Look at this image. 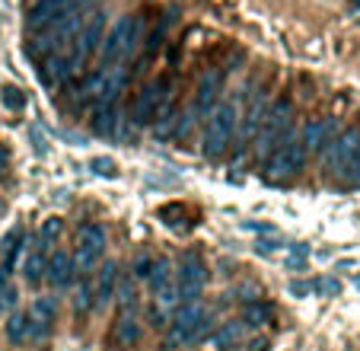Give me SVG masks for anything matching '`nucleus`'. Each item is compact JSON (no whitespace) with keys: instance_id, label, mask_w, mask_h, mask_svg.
<instances>
[{"instance_id":"20","label":"nucleus","mask_w":360,"mask_h":351,"mask_svg":"<svg viewBox=\"0 0 360 351\" xmlns=\"http://www.w3.org/2000/svg\"><path fill=\"white\" fill-rule=\"evenodd\" d=\"M20 256H22V230L16 227V230H10L7 237H4V271H7V275L16 269Z\"/></svg>"},{"instance_id":"37","label":"nucleus","mask_w":360,"mask_h":351,"mask_svg":"<svg viewBox=\"0 0 360 351\" xmlns=\"http://www.w3.org/2000/svg\"><path fill=\"white\" fill-rule=\"evenodd\" d=\"M4 288H7V271L0 269V294H4Z\"/></svg>"},{"instance_id":"15","label":"nucleus","mask_w":360,"mask_h":351,"mask_svg":"<svg viewBox=\"0 0 360 351\" xmlns=\"http://www.w3.org/2000/svg\"><path fill=\"white\" fill-rule=\"evenodd\" d=\"M41 83L45 87H64V83L74 77V68H70V61H68V54H51V58H45L41 61Z\"/></svg>"},{"instance_id":"27","label":"nucleus","mask_w":360,"mask_h":351,"mask_svg":"<svg viewBox=\"0 0 360 351\" xmlns=\"http://www.w3.org/2000/svg\"><path fill=\"white\" fill-rule=\"evenodd\" d=\"M96 307V300H93V281H89V278H83L80 281V288H77V297H74V310L80 313H89Z\"/></svg>"},{"instance_id":"31","label":"nucleus","mask_w":360,"mask_h":351,"mask_svg":"<svg viewBox=\"0 0 360 351\" xmlns=\"http://www.w3.org/2000/svg\"><path fill=\"white\" fill-rule=\"evenodd\" d=\"M150 271H153V259H150V256H141V259L134 262V275H137V278H150Z\"/></svg>"},{"instance_id":"29","label":"nucleus","mask_w":360,"mask_h":351,"mask_svg":"<svg viewBox=\"0 0 360 351\" xmlns=\"http://www.w3.org/2000/svg\"><path fill=\"white\" fill-rule=\"evenodd\" d=\"M89 169H93L96 176H109V179L118 176V163L112 160V156H96V160H89Z\"/></svg>"},{"instance_id":"16","label":"nucleus","mask_w":360,"mask_h":351,"mask_svg":"<svg viewBox=\"0 0 360 351\" xmlns=\"http://www.w3.org/2000/svg\"><path fill=\"white\" fill-rule=\"evenodd\" d=\"M332 137H335V118H319V122H309L303 128L300 144H303L306 154H309V150H322Z\"/></svg>"},{"instance_id":"3","label":"nucleus","mask_w":360,"mask_h":351,"mask_svg":"<svg viewBox=\"0 0 360 351\" xmlns=\"http://www.w3.org/2000/svg\"><path fill=\"white\" fill-rule=\"evenodd\" d=\"M141 35H143L141 16H122V20L112 26V32L102 39V45H99L102 68H118L124 58H131V51L141 45Z\"/></svg>"},{"instance_id":"13","label":"nucleus","mask_w":360,"mask_h":351,"mask_svg":"<svg viewBox=\"0 0 360 351\" xmlns=\"http://www.w3.org/2000/svg\"><path fill=\"white\" fill-rule=\"evenodd\" d=\"M109 342L115 348H134L141 342V323H137L134 313H118L109 329Z\"/></svg>"},{"instance_id":"7","label":"nucleus","mask_w":360,"mask_h":351,"mask_svg":"<svg viewBox=\"0 0 360 351\" xmlns=\"http://www.w3.org/2000/svg\"><path fill=\"white\" fill-rule=\"evenodd\" d=\"M207 281V265L198 252H185L176 271V290H179V304H191L201 297V288Z\"/></svg>"},{"instance_id":"11","label":"nucleus","mask_w":360,"mask_h":351,"mask_svg":"<svg viewBox=\"0 0 360 351\" xmlns=\"http://www.w3.org/2000/svg\"><path fill=\"white\" fill-rule=\"evenodd\" d=\"M220 90H224V74H220V70H207L195 90V99H191V112H188L191 122L207 118V115L214 112V106H217V99H220Z\"/></svg>"},{"instance_id":"36","label":"nucleus","mask_w":360,"mask_h":351,"mask_svg":"<svg viewBox=\"0 0 360 351\" xmlns=\"http://www.w3.org/2000/svg\"><path fill=\"white\" fill-rule=\"evenodd\" d=\"M290 294H306V284H300V281H293V284H290Z\"/></svg>"},{"instance_id":"2","label":"nucleus","mask_w":360,"mask_h":351,"mask_svg":"<svg viewBox=\"0 0 360 351\" xmlns=\"http://www.w3.org/2000/svg\"><path fill=\"white\" fill-rule=\"evenodd\" d=\"M236 128H239V109L233 102H217L214 112L207 115V125H204V137H201L204 156H211V160L224 156V150L230 147Z\"/></svg>"},{"instance_id":"35","label":"nucleus","mask_w":360,"mask_h":351,"mask_svg":"<svg viewBox=\"0 0 360 351\" xmlns=\"http://www.w3.org/2000/svg\"><path fill=\"white\" fill-rule=\"evenodd\" d=\"M7 160H10V154H7V147H4V144H0V169L7 166Z\"/></svg>"},{"instance_id":"26","label":"nucleus","mask_w":360,"mask_h":351,"mask_svg":"<svg viewBox=\"0 0 360 351\" xmlns=\"http://www.w3.org/2000/svg\"><path fill=\"white\" fill-rule=\"evenodd\" d=\"M61 233H64V221H61V217H45V221H41V227H39V243H41V250L55 243Z\"/></svg>"},{"instance_id":"8","label":"nucleus","mask_w":360,"mask_h":351,"mask_svg":"<svg viewBox=\"0 0 360 351\" xmlns=\"http://www.w3.org/2000/svg\"><path fill=\"white\" fill-rule=\"evenodd\" d=\"M169 106V80L147 83L141 93L134 96V122L137 125H153L160 118V112H166Z\"/></svg>"},{"instance_id":"5","label":"nucleus","mask_w":360,"mask_h":351,"mask_svg":"<svg viewBox=\"0 0 360 351\" xmlns=\"http://www.w3.org/2000/svg\"><path fill=\"white\" fill-rule=\"evenodd\" d=\"M360 156V131L357 128H345L341 135H335L332 141L322 147V163L332 176H341L354 160Z\"/></svg>"},{"instance_id":"4","label":"nucleus","mask_w":360,"mask_h":351,"mask_svg":"<svg viewBox=\"0 0 360 351\" xmlns=\"http://www.w3.org/2000/svg\"><path fill=\"white\" fill-rule=\"evenodd\" d=\"M303 166H306V147L297 141V137H287L284 144H278V147L265 156V176L271 183L293 179Z\"/></svg>"},{"instance_id":"25","label":"nucleus","mask_w":360,"mask_h":351,"mask_svg":"<svg viewBox=\"0 0 360 351\" xmlns=\"http://www.w3.org/2000/svg\"><path fill=\"white\" fill-rule=\"evenodd\" d=\"M7 338H10L13 345L29 342V316H26V313H13V316H10V323H7Z\"/></svg>"},{"instance_id":"32","label":"nucleus","mask_w":360,"mask_h":351,"mask_svg":"<svg viewBox=\"0 0 360 351\" xmlns=\"http://www.w3.org/2000/svg\"><path fill=\"white\" fill-rule=\"evenodd\" d=\"M13 304H16V290L7 284V288H4V294H0V307H7V310H10Z\"/></svg>"},{"instance_id":"28","label":"nucleus","mask_w":360,"mask_h":351,"mask_svg":"<svg viewBox=\"0 0 360 351\" xmlns=\"http://www.w3.org/2000/svg\"><path fill=\"white\" fill-rule=\"evenodd\" d=\"M55 313H58V300L55 297H39L32 304V313L29 316H35V319H41V323H55Z\"/></svg>"},{"instance_id":"1","label":"nucleus","mask_w":360,"mask_h":351,"mask_svg":"<svg viewBox=\"0 0 360 351\" xmlns=\"http://www.w3.org/2000/svg\"><path fill=\"white\" fill-rule=\"evenodd\" d=\"M207 310L201 307V300H191V304H179L176 316L169 323V332L163 338V348L166 351H176V348H188L195 345L198 338L207 332Z\"/></svg>"},{"instance_id":"30","label":"nucleus","mask_w":360,"mask_h":351,"mask_svg":"<svg viewBox=\"0 0 360 351\" xmlns=\"http://www.w3.org/2000/svg\"><path fill=\"white\" fill-rule=\"evenodd\" d=\"M341 179H345V183L351 185V189H360V156L345 169V173H341Z\"/></svg>"},{"instance_id":"17","label":"nucleus","mask_w":360,"mask_h":351,"mask_svg":"<svg viewBox=\"0 0 360 351\" xmlns=\"http://www.w3.org/2000/svg\"><path fill=\"white\" fill-rule=\"evenodd\" d=\"M115 284H118V265L115 262H105L99 269V275H96V281H93V300H96V307L109 304V300L115 297Z\"/></svg>"},{"instance_id":"12","label":"nucleus","mask_w":360,"mask_h":351,"mask_svg":"<svg viewBox=\"0 0 360 351\" xmlns=\"http://www.w3.org/2000/svg\"><path fill=\"white\" fill-rule=\"evenodd\" d=\"M150 290L160 300V307L179 304V290H176V271H172L169 259H153V271H150Z\"/></svg>"},{"instance_id":"33","label":"nucleus","mask_w":360,"mask_h":351,"mask_svg":"<svg viewBox=\"0 0 360 351\" xmlns=\"http://www.w3.org/2000/svg\"><path fill=\"white\" fill-rule=\"evenodd\" d=\"M316 288H319L322 294H338V290H341V284H338V281H319V284H316Z\"/></svg>"},{"instance_id":"38","label":"nucleus","mask_w":360,"mask_h":351,"mask_svg":"<svg viewBox=\"0 0 360 351\" xmlns=\"http://www.w3.org/2000/svg\"><path fill=\"white\" fill-rule=\"evenodd\" d=\"M0 217H4V204H0Z\"/></svg>"},{"instance_id":"19","label":"nucleus","mask_w":360,"mask_h":351,"mask_svg":"<svg viewBox=\"0 0 360 351\" xmlns=\"http://www.w3.org/2000/svg\"><path fill=\"white\" fill-rule=\"evenodd\" d=\"M45 250H41V246H35L32 252H26V256H22V278H26L29 284H39L41 278H45Z\"/></svg>"},{"instance_id":"6","label":"nucleus","mask_w":360,"mask_h":351,"mask_svg":"<svg viewBox=\"0 0 360 351\" xmlns=\"http://www.w3.org/2000/svg\"><path fill=\"white\" fill-rule=\"evenodd\" d=\"M102 256H105V227L96 221L83 223V227L77 230V256H74L77 271L96 269Z\"/></svg>"},{"instance_id":"18","label":"nucleus","mask_w":360,"mask_h":351,"mask_svg":"<svg viewBox=\"0 0 360 351\" xmlns=\"http://www.w3.org/2000/svg\"><path fill=\"white\" fill-rule=\"evenodd\" d=\"M118 125V109L112 102H96L93 106V131L102 137H112Z\"/></svg>"},{"instance_id":"22","label":"nucleus","mask_w":360,"mask_h":351,"mask_svg":"<svg viewBox=\"0 0 360 351\" xmlns=\"http://www.w3.org/2000/svg\"><path fill=\"white\" fill-rule=\"evenodd\" d=\"M112 300H118V313H134V307H137V290H134V284H131V278H118L115 297H112Z\"/></svg>"},{"instance_id":"21","label":"nucleus","mask_w":360,"mask_h":351,"mask_svg":"<svg viewBox=\"0 0 360 351\" xmlns=\"http://www.w3.org/2000/svg\"><path fill=\"white\" fill-rule=\"evenodd\" d=\"M243 323L245 326H268V323H274V307L268 304V300H255V304H249L243 310Z\"/></svg>"},{"instance_id":"10","label":"nucleus","mask_w":360,"mask_h":351,"mask_svg":"<svg viewBox=\"0 0 360 351\" xmlns=\"http://www.w3.org/2000/svg\"><path fill=\"white\" fill-rule=\"evenodd\" d=\"M77 10V0H35L26 13V29L29 32H45V29L58 26Z\"/></svg>"},{"instance_id":"9","label":"nucleus","mask_w":360,"mask_h":351,"mask_svg":"<svg viewBox=\"0 0 360 351\" xmlns=\"http://www.w3.org/2000/svg\"><path fill=\"white\" fill-rule=\"evenodd\" d=\"M290 122V102L287 99H278L271 109H265V118L259 125V154L268 156L278 144H284V128Z\"/></svg>"},{"instance_id":"34","label":"nucleus","mask_w":360,"mask_h":351,"mask_svg":"<svg viewBox=\"0 0 360 351\" xmlns=\"http://www.w3.org/2000/svg\"><path fill=\"white\" fill-rule=\"evenodd\" d=\"M249 351H268V338H255V342H249Z\"/></svg>"},{"instance_id":"14","label":"nucleus","mask_w":360,"mask_h":351,"mask_svg":"<svg viewBox=\"0 0 360 351\" xmlns=\"http://www.w3.org/2000/svg\"><path fill=\"white\" fill-rule=\"evenodd\" d=\"M74 275H77L74 256H68V252H55V256H48L45 278L51 281V288H70V284H74Z\"/></svg>"},{"instance_id":"23","label":"nucleus","mask_w":360,"mask_h":351,"mask_svg":"<svg viewBox=\"0 0 360 351\" xmlns=\"http://www.w3.org/2000/svg\"><path fill=\"white\" fill-rule=\"evenodd\" d=\"M239 338H243V323H226L224 329L211 335V345L214 348H233V345H239Z\"/></svg>"},{"instance_id":"24","label":"nucleus","mask_w":360,"mask_h":351,"mask_svg":"<svg viewBox=\"0 0 360 351\" xmlns=\"http://www.w3.org/2000/svg\"><path fill=\"white\" fill-rule=\"evenodd\" d=\"M0 106L10 109V112H22L26 109V93L20 87H13V83H4L0 87Z\"/></svg>"}]
</instances>
